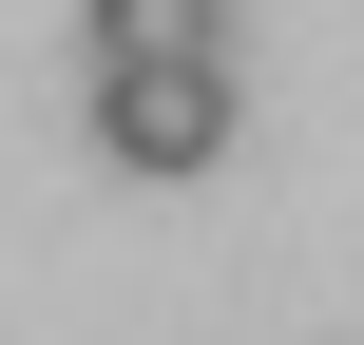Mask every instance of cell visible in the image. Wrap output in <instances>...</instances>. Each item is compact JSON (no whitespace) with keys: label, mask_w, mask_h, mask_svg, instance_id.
I'll list each match as a JSON object with an SVG mask.
<instances>
[{"label":"cell","mask_w":364,"mask_h":345,"mask_svg":"<svg viewBox=\"0 0 364 345\" xmlns=\"http://www.w3.org/2000/svg\"><path fill=\"white\" fill-rule=\"evenodd\" d=\"M192 38H211V0H96V19H77L96 77H115V58H192Z\"/></svg>","instance_id":"obj_2"},{"label":"cell","mask_w":364,"mask_h":345,"mask_svg":"<svg viewBox=\"0 0 364 345\" xmlns=\"http://www.w3.org/2000/svg\"><path fill=\"white\" fill-rule=\"evenodd\" d=\"M230 115H250V96H230V58H211V38H192V58H115V77H96V154H115V173H154V192H173V173H230Z\"/></svg>","instance_id":"obj_1"}]
</instances>
